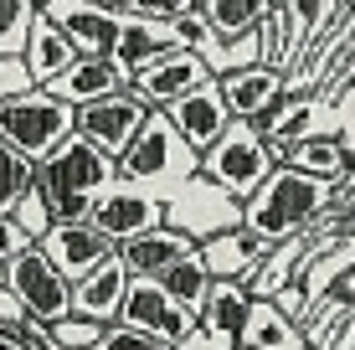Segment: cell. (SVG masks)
<instances>
[{"label": "cell", "mask_w": 355, "mask_h": 350, "mask_svg": "<svg viewBox=\"0 0 355 350\" xmlns=\"http://www.w3.org/2000/svg\"><path fill=\"white\" fill-rule=\"evenodd\" d=\"M119 186V160L103 155L98 144H88L83 134H72L57 155H46L36 165V191L46 196L57 227H78L93 222V207Z\"/></svg>", "instance_id": "cell-1"}, {"label": "cell", "mask_w": 355, "mask_h": 350, "mask_svg": "<svg viewBox=\"0 0 355 350\" xmlns=\"http://www.w3.org/2000/svg\"><path fill=\"white\" fill-rule=\"evenodd\" d=\"M335 186L299 170H273L252 201H242V232H252L263 247H284L293 237H309V227L329 211Z\"/></svg>", "instance_id": "cell-2"}, {"label": "cell", "mask_w": 355, "mask_h": 350, "mask_svg": "<svg viewBox=\"0 0 355 350\" xmlns=\"http://www.w3.org/2000/svg\"><path fill=\"white\" fill-rule=\"evenodd\" d=\"M201 175V155L191 150L186 139H180V129L170 124V114L155 108L150 124L139 129V139L129 144V155L119 160V180H129V186H144L155 191V196H175L186 180Z\"/></svg>", "instance_id": "cell-3"}, {"label": "cell", "mask_w": 355, "mask_h": 350, "mask_svg": "<svg viewBox=\"0 0 355 350\" xmlns=\"http://www.w3.org/2000/svg\"><path fill=\"white\" fill-rule=\"evenodd\" d=\"M72 134H78V108L62 103L57 93H46V88L0 103V139L16 144L21 155H31L36 165H42L46 155H57Z\"/></svg>", "instance_id": "cell-4"}, {"label": "cell", "mask_w": 355, "mask_h": 350, "mask_svg": "<svg viewBox=\"0 0 355 350\" xmlns=\"http://www.w3.org/2000/svg\"><path fill=\"white\" fill-rule=\"evenodd\" d=\"M273 170H278V160H273L268 139L252 124H232L227 134L201 155V175L211 180V186H222L232 201H252L268 186Z\"/></svg>", "instance_id": "cell-5"}, {"label": "cell", "mask_w": 355, "mask_h": 350, "mask_svg": "<svg viewBox=\"0 0 355 350\" xmlns=\"http://www.w3.org/2000/svg\"><path fill=\"white\" fill-rule=\"evenodd\" d=\"M165 227L186 232L191 243H211V237L242 227V201H232L222 186H211L206 175H196L165 201Z\"/></svg>", "instance_id": "cell-6"}, {"label": "cell", "mask_w": 355, "mask_h": 350, "mask_svg": "<svg viewBox=\"0 0 355 350\" xmlns=\"http://www.w3.org/2000/svg\"><path fill=\"white\" fill-rule=\"evenodd\" d=\"M42 16L57 21L62 36L72 42V52L88 57V62H108L119 46V31H124L119 0H46Z\"/></svg>", "instance_id": "cell-7"}, {"label": "cell", "mask_w": 355, "mask_h": 350, "mask_svg": "<svg viewBox=\"0 0 355 350\" xmlns=\"http://www.w3.org/2000/svg\"><path fill=\"white\" fill-rule=\"evenodd\" d=\"M6 288L21 299V309L36 320V324H62L72 320V279H62L57 273V263L46 258L42 247H31L26 258H16L6 268Z\"/></svg>", "instance_id": "cell-8"}, {"label": "cell", "mask_w": 355, "mask_h": 350, "mask_svg": "<svg viewBox=\"0 0 355 350\" xmlns=\"http://www.w3.org/2000/svg\"><path fill=\"white\" fill-rule=\"evenodd\" d=\"M150 114H155V108L144 103L134 88H124V93H114V98H103V103L78 108V134L88 139V144H98L103 155L124 160L129 144L139 139V129L150 124Z\"/></svg>", "instance_id": "cell-9"}, {"label": "cell", "mask_w": 355, "mask_h": 350, "mask_svg": "<svg viewBox=\"0 0 355 350\" xmlns=\"http://www.w3.org/2000/svg\"><path fill=\"white\" fill-rule=\"evenodd\" d=\"M119 324H124V330L150 335V340H160V345H180L201 320H196L191 309H180L175 299L165 294V283H160V279H134Z\"/></svg>", "instance_id": "cell-10"}, {"label": "cell", "mask_w": 355, "mask_h": 350, "mask_svg": "<svg viewBox=\"0 0 355 350\" xmlns=\"http://www.w3.org/2000/svg\"><path fill=\"white\" fill-rule=\"evenodd\" d=\"M119 10H124V31H119V46H114V72L124 82H134L150 62H160V57L175 52V31H170V21L160 16H150L144 10V0H119Z\"/></svg>", "instance_id": "cell-11"}, {"label": "cell", "mask_w": 355, "mask_h": 350, "mask_svg": "<svg viewBox=\"0 0 355 350\" xmlns=\"http://www.w3.org/2000/svg\"><path fill=\"white\" fill-rule=\"evenodd\" d=\"M93 227H98V232H103L114 247H124V243H134V237L160 232V227H165V196H155V191H144V186L119 180V186L93 207Z\"/></svg>", "instance_id": "cell-12"}, {"label": "cell", "mask_w": 355, "mask_h": 350, "mask_svg": "<svg viewBox=\"0 0 355 350\" xmlns=\"http://www.w3.org/2000/svg\"><path fill=\"white\" fill-rule=\"evenodd\" d=\"M206 82H216L211 78V67L201 62L196 52H186V46H175L170 57H160V62H150L139 72V78L129 82L134 93H139L150 108H170V103H180L186 93H196V88H206Z\"/></svg>", "instance_id": "cell-13"}, {"label": "cell", "mask_w": 355, "mask_h": 350, "mask_svg": "<svg viewBox=\"0 0 355 350\" xmlns=\"http://www.w3.org/2000/svg\"><path fill=\"white\" fill-rule=\"evenodd\" d=\"M160 114H170V124L180 129V139H186L196 155H206L232 124H237V119H232V108H227V98H222V82H206V88L186 93L180 103L160 108Z\"/></svg>", "instance_id": "cell-14"}, {"label": "cell", "mask_w": 355, "mask_h": 350, "mask_svg": "<svg viewBox=\"0 0 355 350\" xmlns=\"http://www.w3.org/2000/svg\"><path fill=\"white\" fill-rule=\"evenodd\" d=\"M46 252V258L57 263V273L62 279H72V283H83L93 268H103L108 258H119V247L108 243L103 232H98L93 222H78V227H52V232L36 243Z\"/></svg>", "instance_id": "cell-15"}, {"label": "cell", "mask_w": 355, "mask_h": 350, "mask_svg": "<svg viewBox=\"0 0 355 350\" xmlns=\"http://www.w3.org/2000/svg\"><path fill=\"white\" fill-rule=\"evenodd\" d=\"M129 268L124 258H108L103 268H93L83 283H72V315L78 320H93V324H108L114 330L119 315H124V299H129Z\"/></svg>", "instance_id": "cell-16"}, {"label": "cell", "mask_w": 355, "mask_h": 350, "mask_svg": "<svg viewBox=\"0 0 355 350\" xmlns=\"http://www.w3.org/2000/svg\"><path fill=\"white\" fill-rule=\"evenodd\" d=\"M278 170H299V175H314V180H329L340 186L345 175H355V155L345 150L340 134H314L304 144H288V150H273Z\"/></svg>", "instance_id": "cell-17"}, {"label": "cell", "mask_w": 355, "mask_h": 350, "mask_svg": "<svg viewBox=\"0 0 355 350\" xmlns=\"http://www.w3.org/2000/svg\"><path fill=\"white\" fill-rule=\"evenodd\" d=\"M284 93H288V78L278 67H248V72L222 78V98H227V108H232L237 124H258Z\"/></svg>", "instance_id": "cell-18"}, {"label": "cell", "mask_w": 355, "mask_h": 350, "mask_svg": "<svg viewBox=\"0 0 355 350\" xmlns=\"http://www.w3.org/2000/svg\"><path fill=\"white\" fill-rule=\"evenodd\" d=\"M196 247H201V243H191L186 232L160 227V232H144V237H134V243H124L119 258H124L129 279H165V273L175 268L180 258H191Z\"/></svg>", "instance_id": "cell-19"}, {"label": "cell", "mask_w": 355, "mask_h": 350, "mask_svg": "<svg viewBox=\"0 0 355 350\" xmlns=\"http://www.w3.org/2000/svg\"><path fill=\"white\" fill-rule=\"evenodd\" d=\"M201 258H206V268H211V279L252 283L258 268H263V258H268V247L252 232L237 227V232H222V237H211V243H201Z\"/></svg>", "instance_id": "cell-20"}, {"label": "cell", "mask_w": 355, "mask_h": 350, "mask_svg": "<svg viewBox=\"0 0 355 350\" xmlns=\"http://www.w3.org/2000/svg\"><path fill=\"white\" fill-rule=\"evenodd\" d=\"M78 62H83V57L72 52V42L62 36V26H57V21H46V16H36L31 42H26V67H31L36 88H52V82H62Z\"/></svg>", "instance_id": "cell-21"}, {"label": "cell", "mask_w": 355, "mask_h": 350, "mask_svg": "<svg viewBox=\"0 0 355 350\" xmlns=\"http://www.w3.org/2000/svg\"><path fill=\"white\" fill-rule=\"evenodd\" d=\"M237 350H309V340H304V324H293L273 299H252V315Z\"/></svg>", "instance_id": "cell-22"}, {"label": "cell", "mask_w": 355, "mask_h": 350, "mask_svg": "<svg viewBox=\"0 0 355 350\" xmlns=\"http://www.w3.org/2000/svg\"><path fill=\"white\" fill-rule=\"evenodd\" d=\"M248 315H252V288L237 283V279H216L211 294H206V309H201V330L227 335V340H242Z\"/></svg>", "instance_id": "cell-23"}, {"label": "cell", "mask_w": 355, "mask_h": 350, "mask_svg": "<svg viewBox=\"0 0 355 350\" xmlns=\"http://www.w3.org/2000/svg\"><path fill=\"white\" fill-rule=\"evenodd\" d=\"M129 82L114 72V62H88L83 57L78 67L67 72L62 82H52L46 93H57L62 103H72V108H88V103H103V98H114V93H124Z\"/></svg>", "instance_id": "cell-24"}, {"label": "cell", "mask_w": 355, "mask_h": 350, "mask_svg": "<svg viewBox=\"0 0 355 350\" xmlns=\"http://www.w3.org/2000/svg\"><path fill=\"white\" fill-rule=\"evenodd\" d=\"M201 16L206 26H211L216 42H242V36H252L268 21V6L263 0H201Z\"/></svg>", "instance_id": "cell-25"}, {"label": "cell", "mask_w": 355, "mask_h": 350, "mask_svg": "<svg viewBox=\"0 0 355 350\" xmlns=\"http://www.w3.org/2000/svg\"><path fill=\"white\" fill-rule=\"evenodd\" d=\"M304 258H309V237H293V243H284V247H268L258 279L248 283V288H252V299H278L293 279H299Z\"/></svg>", "instance_id": "cell-26"}, {"label": "cell", "mask_w": 355, "mask_h": 350, "mask_svg": "<svg viewBox=\"0 0 355 350\" xmlns=\"http://www.w3.org/2000/svg\"><path fill=\"white\" fill-rule=\"evenodd\" d=\"M160 283H165V294L175 299L180 309H191V315L201 320V309H206V294H211V283H216V279H211V268H206L201 247H196L191 258H180V263H175V268L165 273Z\"/></svg>", "instance_id": "cell-27"}, {"label": "cell", "mask_w": 355, "mask_h": 350, "mask_svg": "<svg viewBox=\"0 0 355 350\" xmlns=\"http://www.w3.org/2000/svg\"><path fill=\"white\" fill-rule=\"evenodd\" d=\"M31 191H36V160L0 139V216H16V207Z\"/></svg>", "instance_id": "cell-28"}, {"label": "cell", "mask_w": 355, "mask_h": 350, "mask_svg": "<svg viewBox=\"0 0 355 350\" xmlns=\"http://www.w3.org/2000/svg\"><path fill=\"white\" fill-rule=\"evenodd\" d=\"M350 320H355V304H350L345 294L320 299V304L309 309V320H304V340H309V350H329L340 335L350 330Z\"/></svg>", "instance_id": "cell-29"}, {"label": "cell", "mask_w": 355, "mask_h": 350, "mask_svg": "<svg viewBox=\"0 0 355 350\" xmlns=\"http://www.w3.org/2000/svg\"><path fill=\"white\" fill-rule=\"evenodd\" d=\"M36 16H42V6H31V0H0V57H26Z\"/></svg>", "instance_id": "cell-30"}, {"label": "cell", "mask_w": 355, "mask_h": 350, "mask_svg": "<svg viewBox=\"0 0 355 350\" xmlns=\"http://www.w3.org/2000/svg\"><path fill=\"white\" fill-rule=\"evenodd\" d=\"M103 335H108V324H93V320H78V315L62 320V324H52V340L62 350H98Z\"/></svg>", "instance_id": "cell-31"}, {"label": "cell", "mask_w": 355, "mask_h": 350, "mask_svg": "<svg viewBox=\"0 0 355 350\" xmlns=\"http://www.w3.org/2000/svg\"><path fill=\"white\" fill-rule=\"evenodd\" d=\"M26 93H36V78H31L26 57H0V103L26 98Z\"/></svg>", "instance_id": "cell-32"}, {"label": "cell", "mask_w": 355, "mask_h": 350, "mask_svg": "<svg viewBox=\"0 0 355 350\" xmlns=\"http://www.w3.org/2000/svg\"><path fill=\"white\" fill-rule=\"evenodd\" d=\"M16 222L26 227V232L36 237V243H42V237H46V232L57 227V216H52V207H46V196H42V191H31V196H26V201L16 207Z\"/></svg>", "instance_id": "cell-33"}, {"label": "cell", "mask_w": 355, "mask_h": 350, "mask_svg": "<svg viewBox=\"0 0 355 350\" xmlns=\"http://www.w3.org/2000/svg\"><path fill=\"white\" fill-rule=\"evenodd\" d=\"M31 247H36V237L26 227H21L16 216H0V268H10L16 258H26Z\"/></svg>", "instance_id": "cell-34"}, {"label": "cell", "mask_w": 355, "mask_h": 350, "mask_svg": "<svg viewBox=\"0 0 355 350\" xmlns=\"http://www.w3.org/2000/svg\"><path fill=\"white\" fill-rule=\"evenodd\" d=\"M98 350H175V345H160V340H150V335H139V330L114 324V330L103 335V345H98Z\"/></svg>", "instance_id": "cell-35"}, {"label": "cell", "mask_w": 355, "mask_h": 350, "mask_svg": "<svg viewBox=\"0 0 355 350\" xmlns=\"http://www.w3.org/2000/svg\"><path fill=\"white\" fill-rule=\"evenodd\" d=\"M175 350H237V340H227V335H211V330H201V324H196V330H191Z\"/></svg>", "instance_id": "cell-36"}, {"label": "cell", "mask_w": 355, "mask_h": 350, "mask_svg": "<svg viewBox=\"0 0 355 350\" xmlns=\"http://www.w3.org/2000/svg\"><path fill=\"white\" fill-rule=\"evenodd\" d=\"M31 315L21 309V299L10 294V288H0V324H26Z\"/></svg>", "instance_id": "cell-37"}, {"label": "cell", "mask_w": 355, "mask_h": 350, "mask_svg": "<svg viewBox=\"0 0 355 350\" xmlns=\"http://www.w3.org/2000/svg\"><path fill=\"white\" fill-rule=\"evenodd\" d=\"M329 350H355V320H350V330H345V335H340V340H335V345H329Z\"/></svg>", "instance_id": "cell-38"}, {"label": "cell", "mask_w": 355, "mask_h": 350, "mask_svg": "<svg viewBox=\"0 0 355 350\" xmlns=\"http://www.w3.org/2000/svg\"><path fill=\"white\" fill-rule=\"evenodd\" d=\"M0 288H6V268H0Z\"/></svg>", "instance_id": "cell-39"}]
</instances>
